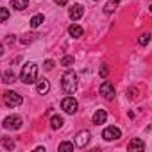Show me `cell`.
<instances>
[{
    "label": "cell",
    "instance_id": "603a6c76",
    "mask_svg": "<svg viewBox=\"0 0 152 152\" xmlns=\"http://www.w3.org/2000/svg\"><path fill=\"white\" fill-rule=\"evenodd\" d=\"M2 143H4V147H6L7 150H13V148H15V143H13L9 138H4V140H2Z\"/></svg>",
    "mask_w": 152,
    "mask_h": 152
},
{
    "label": "cell",
    "instance_id": "ba28073f",
    "mask_svg": "<svg viewBox=\"0 0 152 152\" xmlns=\"http://www.w3.org/2000/svg\"><path fill=\"white\" fill-rule=\"evenodd\" d=\"M4 127L6 129H20L22 127V118L16 116V115H11L4 120Z\"/></svg>",
    "mask_w": 152,
    "mask_h": 152
},
{
    "label": "cell",
    "instance_id": "6da1fadb",
    "mask_svg": "<svg viewBox=\"0 0 152 152\" xmlns=\"http://www.w3.org/2000/svg\"><path fill=\"white\" fill-rule=\"evenodd\" d=\"M20 79H22V83H25V84H32V83L38 81V66H36V63L31 61V63H25V64L22 66Z\"/></svg>",
    "mask_w": 152,
    "mask_h": 152
},
{
    "label": "cell",
    "instance_id": "d4e9b609",
    "mask_svg": "<svg viewBox=\"0 0 152 152\" xmlns=\"http://www.w3.org/2000/svg\"><path fill=\"white\" fill-rule=\"evenodd\" d=\"M7 16H9V11H7L6 7H2V22H6V20H7Z\"/></svg>",
    "mask_w": 152,
    "mask_h": 152
},
{
    "label": "cell",
    "instance_id": "4316f807",
    "mask_svg": "<svg viewBox=\"0 0 152 152\" xmlns=\"http://www.w3.org/2000/svg\"><path fill=\"white\" fill-rule=\"evenodd\" d=\"M54 2H56L57 6H66V4H68V0H54Z\"/></svg>",
    "mask_w": 152,
    "mask_h": 152
},
{
    "label": "cell",
    "instance_id": "cb8c5ba5",
    "mask_svg": "<svg viewBox=\"0 0 152 152\" xmlns=\"http://www.w3.org/2000/svg\"><path fill=\"white\" fill-rule=\"evenodd\" d=\"M107 73H109V68L104 64V66L100 68V75H102V77H107Z\"/></svg>",
    "mask_w": 152,
    "mask_h": 152
},
{
    "label": "cell",
    "instance_id": "277c9868",
    "mask_svg": "<svg viewBox=\"0 0 152 152\" xmlns=\"http://www.w3.org/2000/svg\"><path fill=\"white\" fill-rule=\"evenodd\" d=\"M61 109H64L66 113L73 115V113H77V109H79V102L75 100L73 97H66V99H63V102H61Z\"/></svg>",
    "mask_w": 152,
    "mask_h": 152
},
{
    "label": "cell",
    "instance_id": "8fae6325",
    "mask_svg": "<svg viewBox=\"0 0 152 152\" xmlns=\"http://www.w3.org/2000/svg\"><path fill=\"white\" fill-rule=\"evenodd\" d=\"M127 148H129V150H143V148H145V143H143V140L134 138V140H131V141H129Z\"/></svg>",
    "mask_w": 152,
    "mask_h": 152
},
{
    "label": "cell",
    "instance_id": "7a4b0ae2",
    "mask_svg": "<svg viewBox=\"0 0 152 152\" xmlns=\"http://www.w3.org/2000/svg\"><path fill=\"white\" fill-rule=\"evenodd\" d=\"M77 75H75V72H72V70H68V72H64V75L61 77V86H63V91L66 93V95H72V93H75V90H77Z\"/></svg>",
    "mask_w": 152,
    "mask_h": 152
},
{
    "label": "cell",
    "instance_id": "9a60e30c",
    "mask_svg": "<svg viewBox=\"0 0 152 152\" xmlns=\"http://www.w3.org/2000/svg\"><path fill=\"white\" fill-rule=\"evenodd\" d=\"M43 22H45V16H43V15H34V16L31 18V27L36 29V27H39Z\"/></svg>",
    "mask_w": 152,
    "mask_h": 152
},
{
    "label": "cell",
    "instance_id": "5bb4252c",
    "mask_svg": "<svg viewBox=\"0 0 152 152\" xmlns=\"http://www.w3.org/2000/svg\"><path fill=\"white\" fill-rule=\"evenodd\" d=\"M50 127L56 131V129H61L63 127V116H59V115H56V116H52V120H50Z\"/></svg>",
    "mask_w": 152,
    "mask_h": 152
},
{
    "label": "cell",
    "instance_id": "7402d4cb",
    "mask_svg": "<svg viewBox=\"0 0 152 152\" xmlns=\"http://www.w3.org/2000/svg\"><path fill=\"white\" fill-rule=\"evenodd\" d=\"M127 97H129V99H132V100H134V99H138V88H134V86H132V88H129V90H127Z\"/></svg>",
    "mask_w": 152,
    "mask_h": 152
},
{
    "label": "cell",
    "instance_id": "83f0119b",
    "mask_svg": "<svg viewBox=\"0 0 152 152\" xmlns=\"http://www.w3.org/2000/svg\"><path fill=\"white\" fill-rule=\"evenodd\" d=\"M36 152H45V147H36Z\"/></svg>",
    "mask_w": 152,
    "mask_h": 152
},
{
    "label": "cell",
    "instance_id": "2e32d148",
    "mask_svg": "<svg viewBox=\"0 0 152 152\" xmlns=\"http://www.w3.org/2000/svg\"><path fill=\"white\" fill-rule=\"evenodd\" d=\"M73 147H75V145H73L72 141H63V143L57 147V150H59V152H72Z\"/></svg>",
    "mask_w": 152,
    "mask_h": 152
},
{
    "label": "cell",
    "instance_id": "30bf717a",
    "mask_svg": "<svg viewBox=\"0 0 152 152\" xmlns=\"http://www.w3.org/2000/svg\"><path fill=\"white\" fill-rule=\"evenodd\" d=\"M106 120H107V113H106L104 109H97L95 115H93V124H95V125H100V124H104Z\"/></svg>",
    "mask_w": 152,
    "mask_h": 152
},
{
    "label": "cell",
    "instance_id": "8992f818",
    "mask_svg": "<svg viewBox=\"0 0 152 152\" xmlns=\"http://www.w3.org/2000/svg\"><path fill=\"white\" fill-rule=\"evenodd\" d=\"M120 136H122V131H120L118 127H115V125H111V127H106V129H104V132H102V138H104L106 141L118 140Z\"/></svg>",
    "mask_w": 152,
    "mask_h": 152
},
{
    "label": "cell",
    "instance_id": "e0dca14e",
    "mask_svg": "<svg viewBox=\"0 0 152 152\" xmlns=\"http://www.w3.org/2000/svg\"><path fill=\"white\" fill-rule=\"evenodd\" d=\"M116 6H118V0H109V2L104 6V13H107V15H111L115 9H116Z\"/></svg>",
    "mask_w": 152,
    "mask_h": 152
},
{
    "label": "cell",
    "instance_id": "9c48e42d",
    "mask_svg": "<svg viewBox=\"0 0 152 152\" xmlns=\"http://www.w3.org/2000/svg\"><path fill=\"white\" fill-rule=\"evenodd\" d=\"M70 18L72 20H79L83 15H84V7L81 6V4H75V6H72V9H70Z\"/></svg>",
    "mask_w": 152,
    "mask_h": 152
},
{
    "label": "cell",
    "instance_id": "52a82bcc",
    "mask_svg": "<svg viewBox=\"0 0 152 152\" xmlns=\"http://www.w3.org/2000/svg\"><path fill=\"white\" fill-rule=\"evenodd\" d=\"M90 138H91V132L90 131H81V132H77V136H75V145L81 147V148H84L90 143Z\"/></svg>",
    "mask_w": 152,
    "mask_h": 152
},
{
    "label": "cell",
    "instance_id": "44dd1931",
    "mask_svg": "<svg viewBox=\"0 0 152 152\" xmlns=\"http://www.w3.org/2000/svg\"><path fill=\"white\" fill-rule=\"evenodd\" d=\"M148 41H150V34H148V32L141 34V36H140V39H138V43H140V45H147Z\"/></svg>",
    "mask_w": 152,
    "mask_h": 152
},
{
    "label": "cell",
    "instance_id": "7c38bea8",
    "mask_svg": "<svg viewBox=\"0 0 152 152\" xmlns=\"http://www.w3.org/2000/svg\"><path fill=\"white\" fill-rule=\"evenodd\" d=\"M68 32H70V36H72V38H83V34H84V29H83L81 25H70Z\"/></svg>",
    "mask_w": 152,
    "mask_h": 152
},
{
    "label": "cell",
    "instance_id": "d6986e66",
    "mask_svg": "<svg viewBox=\"0 0 152 152\" xmlns=\"http://www.w3.org/2000/svg\"><path fill=\"white\" fill-rule=\"evenodd\" d=\"M73 63H75V57H73V56H63V59H61V64L66 66V68L72 66Z\"/></svg>",
    "mask_w": 152,
    "mask_h": 152
},
{
    "label": "cell",
    "instance_id": "4fadbf2b",
    "mask_svg": "<svg viewBox=\"0 0 152 152\" xmlns=\"http://www.w3.org/2000/svg\"><path fill=\"white\" fill-rule=\"evenodd\" d=\"M48 90H50V84H48V81H47V79H41V81L38 83V93L45 95Z\"/></svg>",
    "mask_w": 152,
    "mask_h": 152
},
{
    "label": "cell",
    "instance_id": "3957f363",
    "mask_svg": "<svg viewBox=\"0 0 152 152\" xmlns=\"http://www.w3.org/2000/svg\"><path fill=\"white\" fill-rule=\"evenodd\" d=\"M4 102L9 107H18L23 100H22V95H18L16 91H6L4 93Z\"/></svg>",
    "mask_w": 152,
    "mask_h": 152
},
{
    "label": "cell",
    "instance_id": "5b68a950",
    "mask_svg": "<svg viewBox=\"0 0 152 152\" xmlns=\"http://www.w3.org/2000/svg\"><path fill=\"white\" fill-rule=\"evenodd\" d=\"M100 95H102L106 100H113V99H115V95H116L113 83H109V81H104V83L100 84Z\"/></svg>",
    "mask_w": 152,
    "mask_h": 152
},
{
    "label": "cell",
    "instance_id": "484cf974",
    "mask_svg": "<svg viewBox=\"0 0 152 152\" xmlns=\"http://www.w3.org/2000/svg\"><path fill=\"white\" fill-rule=\"evenodd\" d=\"M52 68H54V61H50V59L45 61V70H52Z\"/></svg>",
    "mask_w": 152,
    "mask_h": 152
},
{
    "label": "cell",
    "instance_id": "ac0fdd59",
    "mask_svg": "<svg viewBox=\"0 0 152 152\" xmlns=\"http://www.w3.org/2000/svg\"><path fill=\"white\" fill-rule=\"evenodd\" d=\"M27 6H29V0H13V7L15 9H27Z\"/></svg>",
    "mask_w": 152,
    "mask_h": 152
},
{
    "label": "cell",
    "instance_id": "ffe728a7",
    "mask_svg": "<svg viewBox=\"0 0 152 152\" xmlns=\"http://www.w3.org/2000/svg\"><path fill=\"white\" fill-rule=\"evenodd\" d=\"M4 83H6V84L15 83V73H13V72H9V70H7V72L4 73Z\"/></svg>",
    "mask_w": 152,
    "mask_h": 152
}]
</instances>
